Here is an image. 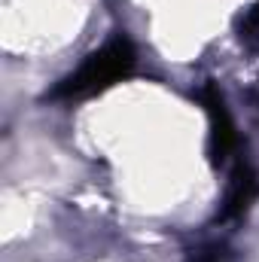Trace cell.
Instances as JSON below:
<instances>
[{
	"label": "cell",
	"mask_w": 259,
	"mask_h": 262,
	"mask_svg": "<svg viewBox=\"0 0 259 262\" xmlns=\"http://www.w3.org/2000/svg\"><path fill=\"white\" fill-rule=\"evenodd\" d=\"M137 64V52L131 46L128 37H113L110 43H104L98 52H92L73 73H67L64 79L49 92L52 98H89L98 95L110 85H116L119 79H125Z\"/></svg>",
	"instance_id": "obj_1"
},
{
	"label": "cell",
	"mask_w": 259,
	"mask_h": 262,
	"mask_svg": "<svg viewBox=\"0 0 259 262\" xmlns=\"http://www.w3.org/2000/svg\"><path fill=\"white\" fill-rule=\"evenodd\" d=\"M201 104L207 110V156L213 165H223L235 146H238V134H235V122H232V113L220 95V89L213 82H207L201 89Z\"/></svg>",
	"instance_id": "obj_2"
},
{
	"label": "cell",
	"mask_w": 259,
	"mask_h": 262,
	"mask_svg": "<svg viewBox=\"0 0 259 262\" xmlns=\"http://www.w3.org/2000/svg\"><path fill=\"white\" fill-rule=\"evenodd\" d=\"M259 195V180L253 174V168L247 162H238L232 177H229V189L223 198V210H220V220H232V216H241Z\"/></svg>",
	"instance_id": "obj_3"
},
{
	"label": "cell",
	"mask_w": 259,
	"mask_h": 262,
	"mask_svg": "<svg viewBox=\"0 0 259 262\" xmlns=\"http://www.w3.org/2000/svg\"><path fill=\"white\" fill-rule=\"evenodd\" d=\"M241 31H244L241 37H253V34L259 31V6H253V9L244 15V25H241Z\"/></svg>",
	"instance_id": "obj_4"
},
{
	"label": "cell",
	"mask_w": 259,
	"mask_h": 262,
	"mask_svg": "<svg viewBox=\"0 0 259 262\" xmlns=\"http://www.w3.org/2000/svg\"><path fill=\"white\" fill-rule=\"evenodd\" d=\"M192 262H220L217 250H198V256H192Z\"/></svg>",
	"instance_id": "obj_5"
}]
</instances>
